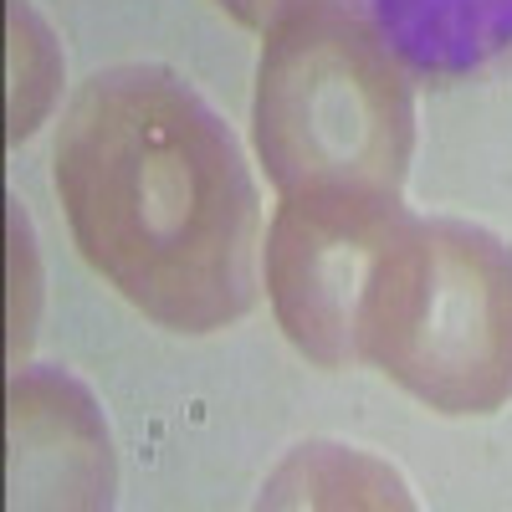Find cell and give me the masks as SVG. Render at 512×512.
<instances>
[{
	"label": "cell",
	"instance_id": "cell-1",
	"mask_svg": "<svg viewBox=\"0 0 512 512\" xmlns=\"http://www.w3.org/2000/svg\"><path fill=\"white\" fill-rule=\"evenodd\" d=\"M52 164L77 251L144 318L216 333L251 313L262 200L226 118L180 72H93Z\"/></svg>",
	"mask_w": 512,
	"mask_h": 512
},
{
	"label": "cell",
	"instance_id": "cell-2",
	"mask_svg": "<svg viewBox=\"0 0 512 512\" xmlns=\"http://www.w3.org/2000/svg\"><path fill=\"white\" fill-rule=\"evenodd\" d=\"M251 134L277 195L318 185L400 195L415 149L405 67L349 6L292 0L267 21Z\"/></svg>",
	"mask_w": 512,
	"mask_h": 512
},
{
	"label": "cell",
	"instance_id": "cell-3",
	"mask_svg": "<svg viewBox=\"0 0 512 512\" xmlns=\"http://www.w3.org/2000/svg\"><path fill=\"white\" fill-rule=\"evenodd\" d=\"M354 354L441 415L512 400V246L472 221H395L354 313Z\"/></svg>",
	"mask_w": 512,
	"mask_h": 512
},
{
	"label": "cell",
	"instance_id": "cell-4",
	"mask_svg": "<svg viewBox=\"0 0 512 512\" xmlns=\"http://www.w3.org/2000/svg\"><path fill=\"white\" fill-rule=\"evenodd\" d=\"M405 216L400 195L318 185L282 195L267 231V297L282 333L323 369L354 364V313L379 246Z\"/></svg>",
	"mask_w": 512,
	"mask_h": 512
},
{
	"label": "cell",
	"instance_id": "cell-5",
	"mask_svg": "<svg viewBox=\"0 0 512 512\" xmlns=\"http://www.w3.org/2000/svg\"><path fill=\"white\" fill-rule=\"evenodd\" d=\"M11 502L16 507H108L113 451L93 395L62 369H16L11 379Z\"/></svg>",
	"mask_w": 512,
	"mask_h": 512
},
{
	"label": "cell",
	"instance_id": "cell-6",
	"mask_svg": "<svg viewBox=\"0 0 512 512\" xmlns=\"http://www.w3.org/2000/svg\"><path fill=\"white\" fill-rule=\"evenodd\" d=\"M379 36L420 72H466L512 47V0H374Z\"/></svg>",
	"mask_w": 512,
	"mask_h": 512
},
{
	"label": "cell",
	"instance_id": "cell-7",
	"mask_svg": "<svg viewBox=\"0 0 512 512\" xmlns=\"http://www.w3.org/2000/svg\"><path fill=\"white\" fill-rule=\"evenodd\" d=\"M267 507H344V502H395L410 507L405 487L359 451L344 446H297L292 461L262 492Z\"/></svg>",
	"mask_w": 512,
	"mask_h": 512
},
{
	"label": "cell",
	"instance_id": "cell-8",
	"mask_svg": "<svg viewBox=\"0 0 512 512\" xmlns=\"http://www.w3.org/2000/svg\"><path fill=\"white\" fill-rule=\"evenodd\" d=\"M216 6H226L241 26H262V31H267V21H272L282 6H292V0H216Z\"/></svg>",
	"mask_w": 512,
	"mask_h": 512
}]
</instances>
